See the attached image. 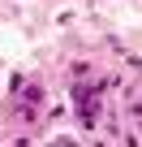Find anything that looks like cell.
<instances>
[{
  "instance_id": "1",
  "label": "cell",
  "mask_w": 142,
  "mask_h": 147,
  "mask_svg": "<svg viewBox=\"0 0 142 147\" xmlns=\"http://www.w3.org/2000/svg\"><path fill=\"white\" fill-rule=\"evenodd\" d=\"M73 100H78L82 125H95V121H99V104H103V87H99V82H82V87L73 91Z\"/></svg>"
},
{
  "instance_id": "2",
  "label": "cell",
  "mask_w": 142,
  "mask_h": 147,
  "mask_svg": "<svg viewBox=\"0 0 142 147\" xmlns=\"http://www.w3.org/2000/svg\"><path fill=\"white\" fill-rule=\"evenodd\" d=\"M39 100H43V91H39L35 82H30V87H17V108H22V117H26V121H35Z\"/></svg>"
}]
</instances>
